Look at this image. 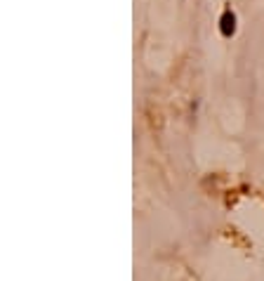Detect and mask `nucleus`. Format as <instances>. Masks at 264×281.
I'll return each instance as SVG.
<instances>
[{
  "mask_svg": "<svg viewBox=\"0 0 264 281\" xmlns=\"http://www.w3.org/2000/svg\"><path fill=\"white\" fill-rule=\"evenodd\" d=\"M219 31H222V36H233V31H236V15H233L231 10H226L224 15H222V19H219Z\"/></svg>",
  "mask_w": 264,
  "mask_h": 281,
  "instance_id": "1",
  "label": "nucleus"
}]
</instances>
